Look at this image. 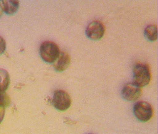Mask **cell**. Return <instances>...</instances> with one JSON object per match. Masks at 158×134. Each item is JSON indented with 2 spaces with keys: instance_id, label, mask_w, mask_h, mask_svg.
Wrapping results in <instances>:
<instances>
[{
  "instance_id": "obj_5",
  "label": "cell",
  "mask_w": 158,
  "mask_h": 134,
  "mask_svg": "<svg viewBox=\"0 0 158 134\" xmlns=\"http://www.w3.org/2000/svg\"><path fill=\"white\" fill-rule=\"evenodd\" d=\"M141 87L133 82L126 84L122 90L121 95L124 99L129 102H135L140 97Z\"/></svg>"
},
{
  "instance_id": "obj_7",
  "label": "cell",
  "mask_w": 158,
  "mask_h": 134,
  "mask_svg": "<svg viewBox=\"0 0 158 134\" xmlns=\"http://www.w3.org/2000/svg\"><path fill=\"white\" fill-rule=\"evenodd\" d=\"M70 61V57L67 52H60L59 57L53 63L54 69L58 72L64 71L69 67Z\"/></svg>"
},
{
  "instance_id": "obj_13",
  "label": "cell",
  "mask_w": 158,
  "mask_h": 134,
  "mask_svg": "<svg viewBox=\"0 0 158 134\" xmlns=\"http://www.w3.org/2000/svg\"><path fill=\"white\" fill-rule=\"evenodd\" d=\"M5 115V108L0 106V124L2 122Z\"/></svg>"
},
{
  "instance_id": "obj_9",
  "label": "cell",
  "mask_w": 158,
  "mask_h": 134,
  "mask_svg": "<svg viewBox=\"0 0 158 134\" xmlns=\"http://www.w3.org/2000/svg\"><path fill=\"white\" fill-rule=\"evenodd\" d=\"M10 85V76L4 69H0V92H4Z\"/></svg>"
},
{
  "instance_id": "obj_14",
  "label": "cell",
  "mask_w": 158,
  "mask_h": 134,
  "mask_svg": "<svg viewBox=\"0 0 158 134\" xmlns=\"http://www.w3.org/2000/svg\"><path fill=\"white\" fill-rule=\"evenodd\" d=\"M3 12V10L2 8V3H1V2H0V17L2 16Z\"/></svg>"
},
{
  "instance_id": "obj_3",
  "label": "cell",
  "mask_w": 158,
  "mask_h": 134,
  "mask_svg": "<svg viewBox=\"0 0 158 134\" xmlns=\"http://www.w3.org/2000/svg\"><path fill=\"white\" fill-rule=\"evenodd\" d=\"M134 113L136 118L141 122H148L153 115V109L148 103L140 101L134 106Z\"/></svg>"
},
{
  "instance_id": "obj_8",
  "label": "cell",
  "mask_w": 158,
  "mask_h": 134,
  "mask_svg": "<svg viewBox=\"0 0 158 134\" xmlns=\"http://www.w3.org/2000/svg\"><path fill=\"white\" fill-rule=\"evenodd\" d=\"M1 3L3 11L7 15L15 14L19 6V1H2Z\"/></svg>"
},
{
  "instance_id": "obj_6",
  "label": "cell",
  "mask_w": 158,
  "mask_h": 134,
  "mask_svg": "<svg viewBox=\"0 0 158 134\" xmlns=\"http://www.w3.org/2000/svg\"><path fill=\"white\" fill-rule=\"evenodd\" d=\"M105 32V27L99 21L95 20L89 23L86 29V35L93 40H98L103 37Z\"/></svg>"
},
{
  "instance_id": "obj_10",
  "label": "cell",
  "mask_w": 158,
  "mask_h": 134,
  "mask_svg": "<svg viewBox=\"0 0 158 134\" xmlns=\"http://www.w3.org/2000/svg\"><path fill=\"white\" fill-rule=\"evenodd\" d=\"M144 34L146 38L150 41H154L158 39V28L156 25H150L145 29Z\"/></svg>"
},
{
  "instance_id": "obj_1",
  "label": "cell",
  "mask_w": 158,
  "mask_h": 134,
  "mask_svg": "<svg viewBox=\"0 0 158 134\" xmlns=\"http://www.w3.org/2000/svg\"><path fill=\"white\" fill-rule=\"evenodd\" d=\"M151 80L150 67L145 63H137L133 69V83L140 87L148 86Z\"/></svg>"
},
{
  "instance_id": "obj_4",
  "label": "cell",
  "mask_w": 158,
  "mask_h": 134,
  "mask_svg": "<svg viewBox=\"0 0 158 134\" xmlns=\"http://www.w3.org/2000/svg\"><path fill=\"white\" fill-rule=\"evenodd\" d=\"M52 104L57 110L60 111H65L68 110L71 105V99L70 96L67 92L63 90L55 91Z\"/></svg>"
},
{
  "instance_id": "obj_2",
  "label": "cell",
  "mask_w": 158,
  "mask_h": 134,
  "mask_svg": "<svg viewBox=\"0 0 158 134\" xmlns=\"http://www.w3.org/2000/svg\"><path fill=\"white\" fill-rule=\"evenodd\" d=\"M40 55L44 61L48 63H54L60 53L57 44L52 41H45L41 45Z\"/></svg>"
},
{
  "instance_id": "obj_12",
  "label": "cell",
  "mask_w": 158,
  "mask_h": 134,
  "mask_svg": "<svg viewBox=\"0 0 158 134\" xmlns=\"http://www.w3.org/2000/svg\"><path fill=\"white\" fill-rule=\"evenodd\" d=\"M6 49V42L2 37L0 36V55L4 53Z\"/></svg>"
},
{
  "instance_id": "obj_15",
  "label": "cell",
  "mask_w": 158,
  "mask_h": 134,
  "mask_svg": "<svg viewBox=\"0 0 158 134\" xmlns=\"http://www.w3.org/2000/svg\"><path fill=\"white\" fill-rule=\"evenodd\" d=\"M92 134V133H90V134Z\"/></svg>"
},
{
  "instance_id": "obj_11",
  "label": "cell",
  "mask_w": 158,
  "mask_h": 134,
  "mask_svg": "<svg viewBox=\"0 0 158 134\" xmlns=\"http://www.w3.org/2000/svg\"><path fill=\"white\" fill-rule=\"evenodd\" d=\"M10 98L6 92H0V106L6 107L10 105Z\"/></svg>"
}]
</instances>
